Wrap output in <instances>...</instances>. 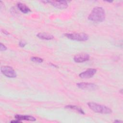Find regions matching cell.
Instances as JSON below:
<instances>
[{
    "instance_id": "obj_7",
    "label": "cell",
    "mask_w": 123,
    "mask_h": 123,
    "mask_svg": "<svg viewBox=\"0 0 123 123\" xmlns=\"http://www.w3.org/2000/svg\"><path fill=\"white\" fill-rule=\"evenodd\" d=\"M97 70L95 68H89L84 72H82L79 74V76L81 78H90L94 76L96 73Z\"/></svg>"
},
{
    "instance_id": "obj_8",
    "label": "cell",
    "mask_w": 123,
    "mask_h": 123,
    "mask_svg": "<svg viewBox=\"0 0 123 123\" xmlns=\"http://www.w3.org/2000/svg\"><path fill=\"white\" fill-rule=\"evenodd\" d=\"M90 56L87 53H79L74 56V60L76 62H83L89 60Z\"/></svg>"
},
{
    "instance_id": "obj_13",
    "label": "cell",
    "mask_w": 123,
    "mask_h": 123,
    "mask_svg": "<svg viewBox=\"0 0 123 123\" xmlns=\"http://www.w3.org/2000/svg\"><path fill=\"white\" fill-rule=\"evenodd\" d=\"M30 60L32 62L37 63H41L43 62V60L42 58L37 57H31Z\"/></svg>"
},
{
    "instance_id": "obj_4",
    "label": "cell",
    "mask_w": 123,
    "mask_h": 123,
    "mask_svg": "<svg viewBox=\"0 0 123 123\" xmlns=\"http://www.w3.org/2000/svg\"><path fill=\"white\" fill-rule=\"evenodd\" d=\"M1 73L6 76L9 78H15L17 76L16 73L11 66H3L0 68Z\"/></svg>"
},
{
    "instance_id": "obj_14",
    "label": "cell",
    "mask_w": 123,
    "mask_h": 123,
    "mask_svg": "<svg viewBox=\"0 0 123 123\" xmlns=\"http://www.w3.org/2000/svg\"><path fill=\"white\" fill-rule=\"evenodd\" d=\"M0 49L1 51H5L7 49V47L2 43H0Z\"/></svg>"
},
{
    "instance_id": "obj_5",
    "label": "cell",
    "mask_w": 123,
    "mask_h": 123,
    "mask_svg": "<svg viewBox=\"0 0 123 123\" xmlns=\"http://www.w3.org/2000/svg\"><path fill=\"white\" fill-rule=\"evenodd\" d=\"M43 2L49 3L54 7L60 9H66L68 7L67 1L65 0H45Z\"/></svg>"
},
{
    "instance_id": "obj_18",
    "label": "cell",
    "mask_w": 123,
    "mask_h": 123,
    "mask_svg": "<svg viewBox=\"0 0 123 123\" xmlns=\"http://www.w3.org/2000/svg\"><path fill=\"white\" fill-rule=\"evenodd\" d=\"M113 122H114V123H122V121H120V120H115Z\"/></svg>"
},
{
    "instance_id": "obj_19",
    "label": "cell",
    "mask_w": 123,
    "mask_h": 123,
    "mask_svg": "<svg viewBox=\"0 0 123 123\" xmlns=\"http://www.w3.org/2000/svg\"><path fill=\"white\" fill-rule=\"evenodd\" d=\"M106 1L107 2H113V1Z\"/></svg>"
},
{
    "instance_id": "obj_11",
    "label": "cell",
    "mask_w": 123,
    "mask_h": 123,
    "mask_svg": "<svg viewBox=\"0 0 123 123\" xmlns=\"http://www.w3.org/2000/svg\"><path fill=\"white\" fill-rule=\"evenodd\" d=\"M17 7L20 10L21 12L24 13H27L31 12V10L29 9L28 7H27L26 5L21 2L17 3Z\"/></svg>"
},
{
    "instance_id": "obj_12",
    "label": "cell",
    "mask_w": 123,
    "mask_h": 123,
    "mask_svg": "<svg viewBox=\"0 0 123 123\" xmlns=\"http://www.w3.org/2000/svg\"><path fill=\"white\" fill-rule=\"evenodd\" d=\"M65 108L74 110V111H77L78 112H79L80 114H85V112H84V111L80 107H79L75 106V105H67V106H65Z\"/></svg>"
},
{
    "instance_id": "obj_10",
    "label": "cell",
    "mask_w": 123,
    "mask_h": 123,
    "mask_svg": "<svg viewBox=\"0 0 123 123\" xmlns=\"http://www.w3.org/2000/svg\"><path fill=\"white\" fill-rule=\"evenodd\" d=\"M37 37L41 39L49 40L53 39L54 38V37L53 35L47 33H39L37 34Z\"/></svg>"
},
{
    "instance_id": "obj_1",
    "label": "cell",
    "mask_w": 123,
    "mask_h": 123,
    "mask_svg": "<svg viewBox=\"0 0 123 123\" xmlns=\"http://www.w3.org/2000/svg\"><path fill=\"white\" fill-rule=\"evenodd\" d=\"M106 17L104 9L101 7H94L88 16V19L94 22H102Z\"/></svg>"
},
{
    "instance_id": "obj_6",
    "label": "cell",
    "mask_w": 123,
    "mask_h": 123,
    "mask_svg": "<svg viewBox=\"0 0 123 123\" xmlns=\"http://www.w3.org/2000/svg\"><path fill=\"white\" fill-rule=\"evenodd\" d=\"M77 86L82 89L94 90L98 88L97 85L94 83H86V82H80L76 84Z\"/></svg>"
},
{
    "instance_id": "obj_16",
    "label": "cell",
    "mask_w": 123,
    "mask_h": 123,
    "mask_svg": "<svg viewBox=\"0 0 123 123\" xmlns=\"http://www.w3.org/2000/svg\"><path fill=\"white\" fill-rule=\"evenodd\" d=\"M11 123H22V121L18 120V119H16V120L11 121Z\"/></svg>"
},
{
    "instance_id": "obj_2",
    "label": "cell",
    "mask_w": 123,
    "mask_h": 123,
    "mask_svg": "<svg viewBox=\"0 0 123 123\" xmlns=\"http://www.w3.org/2000/svg\"><path fill=\"white\" fill-rule=\"evenodd\" d=\"M87 104L89 108L95 112L102 114H110L112 112V110L106 106L93 102H88Z\"/></svg>"
},
{
    "instance_id": "obj_15",
    "label": "cell",
    "mask_w": 123,
    "mask_h": 123,
    "mask_svg": "<svg viewBox=\"0 0 123 123\" xmlns=\"http://www.w3.org/2000/svg\"><path fill=\"white\" fill-rule=\"evenodd\" d=\"M26 44V43L23 40H21L19 43V45L20 47H24Z\"/></svg>"
},
{
    "instance_id": "obj_9",
    "label": "cell",
    "mask_w": 123,
    "mask_h": 123,
    "mask_svg": "<svg viewBox=\"0 0 123 123\" xmlns=\"http://www.w3.org/2000/svg\"><path fill=\"white\" fill-rule=\"evenodd\" d=\"M14 118L16 119L19 120H25V121H35L36 120V118L32 116L26 115H21V114H16L15 115Z\"/></svg>"
},
{
    "instance_id": "obj_3",
    "label": "cell",
    "mask_w": 123,
    "mask_h": 123,
    "mask_svg": "<svg viewBox=\"0 0 123 123\" xmlns=\"http://www.w3.org/2000/svg\"><path fill=\"white\" fill-rule=\"evenodd\" d=\"M64 36L69 39L76 40L78 41H86L88 39V36L84 33H66Z\"/></svg>"
},
{
    "instance_id": "obj_17",
    "label": "cell",
    "mask_w": 123,
    "mask_h": 123,
    "mask_svg": "<svg viewBox=\"0 0 123 123\" xmlns=\"http://www.w3.org/2000/svg\"><path fill=\"white\" fill-rule=\"evenodd\" d=\"M1 31L4 34H5V35H8V34H9V33L7 31H6V30H2V29H1Z\"/></svg>"
}]
</instances>
